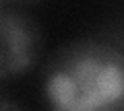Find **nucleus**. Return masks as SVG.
Here are the masks:
<instances>
[{"label":"nucleus","instance_id":"nucleus-1","mask_svg":"<svg viewBox=\"0 0 124 111\" xmlns=\"http://www.w3.org/2000/svg\"><path fill=\"white\" fill-rule=\"evenodd\" d=\"M50 111H124V52L99 37H79L50 53L41 74Z\"/></svg>","mask_w":124,"mask_h":111},{"label":"nucleus","instance_id":"nucleus-4","mask_svg":"<svg viewBox=\"0 0 124 111\" xmlns=\"http://www.w3.org/2000/svg\"><path fill=\"white\" fill-rule=\"evenodd\" d=\"M2 2V6H33L37 4V2H41V0H0Z\"/></svg>","mask_w":124,"mask_h":111},{"label":"nucleus","instance_id":"nucleus-2","mask_svg":"<svg viewBox=\"0 0 124 111\" xmlns=\"http://www.w3.org/2000/svg\"><path fill=\"white\" fill-rule=\"evenodd\" d=\"M44 52V31L23 6L0 8V80L10 82L27 76Z\"/></svg>","mask_w":124,"mask_h":111},{"label":"nucleus","instance_id":"nucleus-3","mask_svg":"<svg viewBox=\"0 0 124 111\" xmlns=\"http://www.w3.org/2000/svg\"><path fill=\"white\" fill-rule=\"evenodd\" d=\"M0 111H25V109L17 101H13L6 93H2V97H0Z\"/></svg>","mask_w":124,"mask_h":111}]
</instances>
